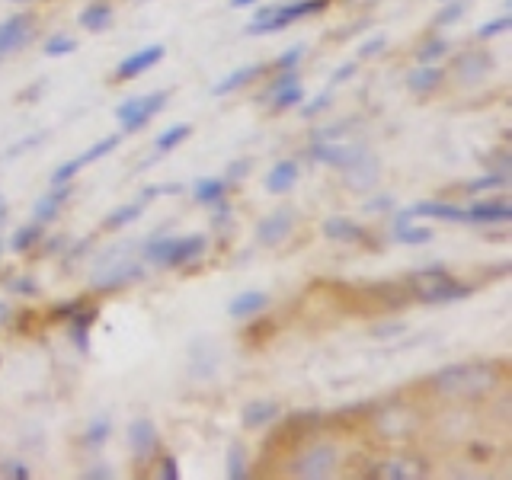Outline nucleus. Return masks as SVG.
Here are the masks:
<instances>
[{
	"label": "nucleus",
	"mask_w": 512,
	"mask_h": 480,
	"mask_svg": "<svg viewBox=\"0 0 512 480\" xmlns=\"http://www.w3.org/2000/svg\"><path fill=\"white\" fill-rule=\"evenodd\" d=\"M429 391L442 400H480L500 388V372L493 365H448L429 381Z\"/></svg>",
	"instance_id": "obj_1"
},
{
	"label": "nucleus",
	"mask_w": 512,
	"mask_h": 480,
	"mask_svg": "<svg viewBox=\"0 0 512 480\" xmlns=\"http://www.w3.org/2000/svg\"><path fill=\"white\" fill-rule=\"evenodd\" d=\"M298 61H301V45L288 48L285 55L276 58V71H295V68H298Z\"/></svg>",
	"instance_id": "obj_45"
},
{
	"label": "nucleus",
	"mask_w": 512,
	"mask_h": 480,
	"mask_svg": "<svg viewBox=\"0 0 512 480\" xmlns=\"http://www.w3.org/2000/svg\"><path fill=\"white\" fill-rule=\"evenodd\" d=\"M452 68H455V77L461 80V84H480V80L490 74L493 58L487 52H464V55H458V61L452 64Z\"/></svg>",
	"instance_id": "obj_13"
},
{
	"label": "nucleus",
	"mask_w": 512,
	"mask_h": 480,
	"mask_svg": "<svg viewBox=\"0 0 512 480\" xmlns=\"http://www.w3.org/2000/svg\"><path fill=\"white\" fill-rule=\"evenodd\" d=\"M80 308H87V301L84 298H71V301H61L52 308V317L55 320H71Z\"/></svg>",
	"instance_id": "obj_41"
},
{
	"label": "nucleus",
	"mask_w": 512,
	"mask_h": 480,
	"mask_svg": "<svg viewBox=\"0 0 512 480\" xmlns=\"http://www.w3.org/2000/svg\"><path fill=\"white\" fill-rule=\"evenodd\" d=\"M442 68H436V64H416V68L407 74V87L413 93H432V90H439L442 87Z\"/></svg>",
	"instance_id": "obj_20"
},
{
	"label": "nucleus",
	"mask_w": 512,
	"mask_h": 480,
	"mask_svg": "<svg viewBox=\"0 0 512 480\" xmlns=\"http://www.w3.org/2000/svg\"><path fill=\"white\" fill-rule=\"evenodd\" d=\"M448 39L442 36H429L420 48H416V64H432V61H442L448 55Z\"/></svg>",
	"instance_id": "obj_29"
},
{
	"label": "nucleus",
	"mask_w": 512,
	"mask_h": 480,
	"mask_svg": "<svg viewBox=\"0 0 512 480\" xmlns=\"http://www.w3.org/2000/svg\"><path fill=\"white\" fill-rule=\"evenodd\" d=\"M80 170H84V167L77 164V157H74V160H64V164H61L58 170H52V183H71Z\"/></svg>",
	"instance_id": "obj_42"
},
{
	"label": "nucleus",
	"mask_w": 512,
	"mask_h": 480,
	"mask_svg": "<svg viewBox=\"0 0 512 480\" xmlns=\"http://www.w3.org/2000/svg\"><path fill=\"white\" fill-rule=\"evenodd\" d=\"M160 477L164 480H180V468H176V458H160Z\"/></svg>",
	"instance_id": "obj_48"
},
{
	"label": "nucleus",
	"mask_w": 512,
	"mask_h": 480,
	"mask_svg": "<svg viewBox=\"0 0 512 480\" xmlns=\"http://www.w3.org/2000/svg\"><path fill=\"white\" fill-rule=\"evenodd\" d=\"M464 10H468V4H464V0H445V7L436 13V26H452V23H458L461 16H464Z\"/></svg>",
	"instance_id": "obj_38"
},
{
	"label": "nucleus",
	"mask_w": 512,
	"mask_h": 480,
	"mask_svg": "<svg viewBox=\"0 0 512 480\" xmlns=\"http://www.w3.org/2000/svg\"><path fill=\"white\" fill-rule=\"evenodd\" d=\"M324 237L327 240H340V244H359V240H365V228H359L356 221H349V218H327L324 221Z\"/></svg>",
	"instance_id": "obj_19"
},
{
	"label": "nucleus",
	"mask_w": 512,
	"mask_h": 480,
	"mask_svg": "<svg viewBox=\"0 0 512 480\" xmlns=\"http://www.w3.org/2000/svg\"><path fill=\"white\" fill-rule=\"evenodd\" d=\"M288 84H298V74H295V71H282V74L269 84V93H272V90H282V87H288Z\"/></svg>",
	"instance_id": "obj_50"
},
{
	"label": "nucleus",
	"mask_w": 512,
	"mask_h": 480,
	"mask_svg": "<svg viewBox=\"0 0 512 480\" xmlns=\"http://www.w3.org/2000/svg\"><path fill=\"white\" fill-rule=\"evenodd\" d=\"M84 477H87V480H100V477H103V480H109V477H112V471L106 468V464H100V468H90V471H84Z\"/></svg>",
	"instance_id": "obj_53"
},
{
	"label": "nucleus",
	"mask_w": 512,
	"mask_h": 480,
	"mask_svg": "<svg viewBox=\"0 0 512 480\" xmlns=\"http://www.w3.org/2000/svg\"><path fill=\"white\" fill-rule=\"evenodd\" d=\"M228 477L231 480H247L250 477V464H247L244 445H231V452H228Z\"/></svg>",
	"instance_id": "obj_35"
},
{
	"label": "nucleus",
	"mask_w": 512,
	"mask_h": 480,
	"mask_svg": "<svg viewBox=\"0 0 512 480\" xmlns=\"http://www.w3.org/2000/svg\"><path fill=\"white\" fill-rule=\"evenodd\" d=\"M400 330H404L400 324H394V327H375V336H391V333H400Z\"/></svg>",
	"instance_id": "obj_55"
},
{
	"label": "nucleus",
	"mask_w": 512,
	"mask_h": 480,
	"mask_svg": "<svg viewBox=\"0 0 512 480\" xmlns=\"http://www.w3.org/2000/svg\"><path fill=\"white\" fill-rule=\"evenodd\" d=\"M189 135H192V125H186V122L170 125L167 132H160V135L154 138V148H157L160 154H167V151H173V148H180V144H183Z\"/></svg>",
	"instance_id": "obj_26"
},
{
	"label": "nucleus",
	"mask_w": 512,
	"mask_h": 480,
	"mask_svg": "<svg viewBox=\"0 0 512 480\" xmlns=\"http://www.w3.org/2000/svg\"><path fill=\"white\" fill-rule=\"evenodd\" d=\"M384 48H388V36H372V39H365V42L359 45V61H365V58H372V55L384 52Z\"/></svg>",
	"instance_id": "obj_44"
},
{
	"label": "nucleus",
	"mask_w": 512,
	"mask_h": 480,
	"mask_svg": "<svg viewBox=\"0 0 512 480\" xmlns=\"http://www.w3.org/2000/svg\"><path fill=\"white\" fill-rule=\"evenodd\" d=\"M413 218H416L413 208H407V212H397V218H394V234H397V231H404L407 224H413Z\"/></svg>",
	"instance_id": "obj_51"
},
{
	"label": "nucleus",
	"mask_w": 512,
	"mask_h": 480,
	"mask_svg": "<svg viewBox=\"0 0 512 480\" xmlns=\"http://www.w3.org/2000/svg\"><path fill=\"white\" fill-rule=\"evenodd\" d=\"M471 458L487 461V458H490V448H484V442H474V445H471Z\"/></svg>",
	"instance_id": "obj_54"
},
{
	"label": "nucleus",
	"mask_w": 512,
	"mask_h": 480,
	"mask_svg": "<svg viewBox=\"0 0 512 480\" xmlns=\"http://www.w3.org/2000/svg\"><path fill=\"white\" fill-rule=\"evenodd\" d=\"M119 141H122L119 135H109V138H103V141H96L93 148H87L84 154L77 157V164H80V167H87V164H93V160H100V157L112 154V151L119 148Z\"/></svg>",
	"instance_id": "obj_33"
},
{
	"label": "nucleus",
	"mask_w": 512,
	"mask_h": 480,
	"mask_svg": "<svg viewBox=\"0 0 512 480\" xmlns=\"http://www.w3.org/2000/svg\"><path fill=\"white\" fill-rule=\"evenodd\" d=\"M228 176H231V183L240 180V176H247V160H234V167H228Z\"/></svg>",
	"instance_id": "obj_52"
},
{
	"label": "nucleus",
	"mask_w": 512,
	"mask_h": 480,
	"mask_svg": "<svg viewBox=\"0 0 512 480\" xmlns=\"http://www.w3.org/2000/svg\"><path fill=\"white\" fill-rule=\"evenodd\" d=\"M407 288H410V295L423 304H452V301H461L474 292L471 285L458 282L452 272L442 266H429V269L413 272L407 279Z\"/></svg>",
	"instance_id": "obj_2"
},
{
	"label": "nucleus",
	"mask_w": 512,
	"mask_h": 480,
	"mask_svg": "<svg viewBox=\"0 0 512 480\" xmlns=\"http://www.w3.org/2000/svg\"><path fill=\"white\" fill-rule=\"evenodd\" d=\"M420 474H423V464L400 458V461H384V464H378V474L375 477H384V480H410V477H420Z\"/></svg>",
	"instance_id": "obj_24"
},
{
	"label": "nucleus",
	"mask_w": 512,
	"mask_h": 480,
	"mask_svg": "<svg viewBox=\"0 0 512 480\" xmlns=\"http://www.w3.org/2000/svg\"><path fill=\"white\" fill-rule=\"evenodd\" d=\"M10 292H16V295H39V285H36V279H13L10 282Z\"/></svg>",
	"instance_id": "obj_47"
},
{
	"label": "nucleus",
	"mask_w": 512,
	"mask_h": 480,
	"mask_svg": "<svg viewBox=\"0 0 512 480\" xmlns=\"http://www.w3.org/2000/svg\"><path fill=\"white\" fill-rule=\"evenodd\" d=\"M359 64H362V61L356 58V61L343 64V68H336V71H333V77H330V87H340L343 80H349L352 74H359Z\"/></svg>",
	"instance_id": "obj_46"
},
{
	"label": "nucleus",
	"mask_w": 512,
	"mask_h": 480,
	"mask_svg": "<svg viewBox=\"0 0 512 480\" xmlns=\"http://www.w3.org/2000/svg\"><path fill=\"white\" fill-rule=\"evenodd\" d=\"M272 420H279V404L276 400H250L240 413V423L244 429H260V426H269Z\"/></svg>",
	"instance_id": "obj_16"
},
{
	"label": "nucleus",
	"mask_w": 512,
	"mask_h": 480,
	"mask_svg": "<svg viewBox=\"0 0 512 480\" xmlns=\"http://www.w3.org/2000/svg\"><path fill=\"white\" fill-rule=\"evenodd\" d=\"M231 183L228 180H199L192 186V199L202 202V205H218L224 196H228Z\"/></svg>",
	"instance_id": "obj_25"
},
{
	"label": "nucleus",
	"mask_w": 512,
	"mask_h": 480,
	"mask_svg": "<svg viewBox=\"0 0 512 480\" xmlns=\"http://www.w3.org/2000/svg\"><path fill=\"white\" fill-rule=\"evenodd\" d=\"M388 205H391V199H388V196H381V199H375L368 208H388Z\"/></svg>",
	"instance_id": "obj_56"
},
{
	"label": "nucleus",
	"mask_w": 512,
	"mask_h": 480,
	"mask_svg": "<svg viewBox=\"0 0 512 480\" xmlns=\"http://www.w3.org/2000/svg\"><path fill=\"white\" fill-rule=\"evenodd\" d=\"M167 100H170V90H157V93H148V96H132V100H125L116 109V119L122 125V132H128V135L141 132V128L167 106Z\"/></svg>",
	"instance_id": "obj_5"
},
{
	"label": "nucleus",
	"mask_w": 512,
	"mask_h": 480,
	"mask_svg": "<svg viewBox=\"0 0 512 480\" xmlns=\"http://www.w3.org/2000/svg\"><path fill=\"white\" fill-rule=\"evenodd\" d=\"M362 151H365L362 144H333V141H327V138H320V141H314L311 148H308V157L317 160V164H327V167L343 170V167H349L352 160H356Z\"/></svg>",
	"instance_id": "obj_7"
},
{
	"label": "nucleus",
	"mask_w": 512,
	"mask_h": 480,
	"mask_svg": "<svg viewBox=\"0 0 512 480\" xmlns=\"http://www.w3.org/2000/svg\"><path fill=\"white\" fill-rule=\"evenodd\" d=\"M295 228V215L288 212V208H279V212L266 215L260 224H256V240H260L263 247H279L282 240H288Z\"/></svg>",
	"instance_id": "obj_9"
},
{
	"label": "nucleus",
	"mask_w": 512,
	"mask_h": 480,
	"mask_svg": "<svg viewBox=\"0 0 512 480\" xmlns=\"http://www.w3.org/2000/svg\"><path fill=\"white\" fill-rule=\"evenodd\" d=\"M144 279V266L135 260H116V250L106 253V260H100V266L93 269L90 285L96 292H119V288L141 282Z\"/></svg>",
	"instance_id": "obj_3"
},
{
	"label": "nucleus",
	"mask_w": 512,
	"mask_h": 480,
	"mask_svg": "<svg viewBox=\"0 0 512 480\" xmlns=\"http://www.w3.org/2000/svg\"><path fill=\"white\" fill-rule=\"evenodd\" d=\"M490 160H496V164H490L496 173H506V176H512V167H509V164H512V157H509L506 151H500V154H490Z\"/></svg>",
	"instance_id": "obj_49"
},
{
	"label": "nucleus",
	"mask_w": 512,
	"mask_h": 480,
	"mask_svg": "<svg viewBox=\"0 0 512 480\" xmlns=\"http://www.w3.org/2000/svg\"><path fill=\"white\" fill-rule=\"evenodd\" d=\"M7 320V304H0V324Z\"/></svg>",
	"instance_id": "obj_59"
},
{
	"label": "nucleus",
	"mask_w": 512,
	"mask_h": 480,
	"mask_svg": "<svg viewBox=\"0 0 512 480\" xmlns=\"http://www.w3.org/2000/svg\"><path fill=\"white\" fill-rule=\"evenodd\" d=\"M32 29H36V16L32 13H16L10 20L0 23V58H7L10 52H20L32 39Z\"/></svg>",
	"instance_id": "obj_6"
},
{
	"label": "nucleus",
	"mask_w": 512,
	"mask_h": 480,
	"mask_svg": "<svg viewBox=\"0 0 512 480\" xmlns=\"http://www.w3.org/2000/svg\"><path fill=\"white\" fill-rule=\"evenodd\" d=\"M160 445V436H157V426L148 416H138V420L128 423V448H132V455L138 464H144L148 458H154Z\"/></svg>",
	"instance_id": "obj_8"
},
{
	"label": "nucleus",
	"mask_w": 512,
	"mask_h": 480,
	"mask_svg": "<svg viewBox=\"0 0 512 480\" xmlns=\"http://www.w3.org/2000/svg\"><path fill=\"white\" fill-rule=\"evenodd\" d=\"M42 240V224L39 221H32V224H23V228H16L13 231V237H10V247L16 250V253H26V250H32Z\"/></svg>",
	"instance_id": "obj_28"
},
{
	"label": "nucleus",
	"mask_w": 512,
	"mask_h": 480,
	"mask_svg": "<svg viewBox=\"0 0 512 480\" xmlns=\"http://www.w3.org/2000/svg\"><path fill=\"white\" fill-rule=\"evenodd\" d=\"M231 4H234V7H253L256 0H231Z\"/></svg>",
	"instance_id": "obj_58"
},
{
	"label": "nucleus",
	"mask_w": 512,
	"mask_h": 480,
	"mask_svg": "<svg viewBox=\"0 0 512 480\" xmlns=\"http://www.w3.org/2000/svg\"><path fill=\"white\" fill-rule=\"evenodd\" d=\"M0 477H10V480H29L32 471L26 468L23 461H4L0 464Z\"/></svg>",
	"instance_id": "obj_43"
},
{
	"label": "nucleus",
	"mask_w": 512,
	"mask_h": 480,
	"mask_svg": "<svg viewBox=\"0 0 512 480\" xmlns=\"http://www.w3.org/2000/svg\"><path fill=\"white\" fill-rule=\"evenodd\" d=\"M336 461H340L336 458V445L314 442V445L304 448V452L295 455V461L288 464V474L301 477V480H324V477H333Z\"/></svg>",
	"instance_id": "obj_4"
},
{
	"label": "nucleus",
	"mask_w": 512,
	"mask_h": 480,
	"mask_svg": "<svg viewBox=\"0 0 512 480\" xmlns=\"http://www.w3.org/2000/svg\"><path fill=\"white\" fill-rule=\"evenodd\" d=\"M71 183H52V192H45V196L36 202V208H32V215H36L39 224H48V221H55L58 212H61V205L71 199Z\"/></svg>",
	"instance_id": "obj_14"
},
{
	"label": "nucleus",
	"mask_w": 512,
	"mask_h": 480,
	"mask_svg": "<svg viewBox=\"0 0 512 480\" xmlns=\"http://www.w3.org/2000/svg\"><path fill=\"white\" fill-rule=\"evenodd\" d=\"M109 432H112V420L109 416H96V420H90L87 432H84V448H100L106 439H109Z\"/></svg>",
	"instance_id": "obj_32"
},
{
	"label": "nucleus",
	"mask_w": 512,
	"mask_h": 480,
	"mask_svg": "<svg viewBox=\"0 0 512 480\" xmlns=\"http://www.w3.org/2000/svg\"><path fill=\"white\" fill-rule=\"evenodd\" d=\"M93 320H96V311L93 308H80L71 317V340H74V346L80 352L90 349V327H93Z\"/></svg>",
	"instance_id": "obj_23"
},
{
	"label": "nucleus",
	"mask_w": 512,
	"mask_h": 480,
	"mask_svg": "<svg viewBox=\"0 0 512 480\" xmlns=\"http://www.w3.org/2000/svg\"><path fill=\"white\" fill-rule=\"evenodd\" d=\"M141 202H132V205H119L116 212H112L106 221H103V228L106 231H119V228H125V224H132V221H138L141 218Z\"/></svg>",
	"instance_id": "obj_31"
},
{
	"label": "nucleus",
	"mask_w": 512,
	"mask_h": 480,
	"mask_svg": "<svg viewBox=\"0 0 512 480\" xmlns=\"http://www.w3.org/2000/svg\"><path fill=\"white\" fill-rule=\"evenodd\" d=\"M208 247V240L202 234H189V237H176L173 240V253H170V269L173 266H189V263H196L199 256L205 253Z\"/></svg>",
	"instance_id": "obj_15"
},
{
	"label": "nucleus",
	"mask_w": 512,
	"mask_h": 480,
	"mask_svg": "<svg viewBox=\"0 0 512 480\" xmlns=\"http://www.w3.org/2000/svg\"><path fill=\"white\" fill-rule=\"evenodd\" d=\"M45 55H52V58H64V55H74L77 52V39L74 36H64V32H58V36L52 39H45Z\"/></svg>",
	"instance_id": "obj_36"
},
{
	"label": "nucleus",
	"mask_w": 512,
	"mask_h": 480,
	"mask_svg": "<svg viewBox=\"0 0 512 480\" xmlns=\"http://www.w3.org/2000/svg\"><path fill=\"white\" fill-rule=\"evenodd\" d=\"M0 253H4V244H0Z\"/></svg>",
	"instance_id": "obj_60"
},
{
	"label": "nucleus",
	"mask_w": 512,
	"mask_h": 480,
	"mask_svg": "<svg viewBox=\"0 0 512 480\" xmlns=\"http://www.w3.org/2000/svg\"><path fill=\"white\" fill-rule=\"evenodd\" d=\"M4 218H7V202H4V196H0V224H4Z\"/></svg>",
	"instance_id": "obj_57"
},
{
	"label": "nucleus",
	"mask_w": 512,
	"mask_h": 480,
	"mask_svg": "<svg viewBox=\"0 0 512 480\" xmlns=\"http://www.w3.org/2000/svg\"><path fill=\"white\" fill-rule=\"evenodd\" d=\"M464 215H468L471 224H484V228H493V224H509V221H512V202H509V199L477 202V205L468 208Z\"/></svg>",
	"instance_id": "obj_12"
},
{
	"label": "nucleus",
	"mask_w": 512,
	"mask_h": 480,
	"mask_svg": "<svg viewBox=\"0 0 512 480\" xmlns=\"http://www.w3.org/2000/svg\"><path fill=\"white\" fill-rule=\"evenodd\" d=\"M397 240H404V244H429L432 231L429 228H416V224H407L404 231H397Z\"/></svg>",
	"instance_id": "obj_40"
},
{
	"label": "nucleus",
	"mask_w": 512,
	"mask_h": 480,
	"mask_svg": "<svg viewBox=\"0 0 512 480\" xmlns=\"http://www.w3.org/2000/svg\"><path fill=\"white\" fill-rule=\"evenodd\" d=\"M512 29V16L503 13V16H496V20H487V23H480L477 32H474V39L480 42H487V39H496V36H503V32Z\"/></svg>",
	"instance_id": "obj_34"
},
{
	"label": "nucleus",
	"mask_w": 512,
	"mask_h": 480,
	"mask_svg": "<svg viewBox=\"0 0 512 480\" xmlns=\"http://www.w3.org/2000/svg\"><path fill=\"white\" fill-rule=\"evenodd\" d=\"M164 55H167V48H164V45H148V48H138L135 55H128L125 61H119V68H116V80H135V77H141L144 71L157 68V64L164 61Z\"/></svg>",
	"instance_id": "obj_10"
},
{
	"label": "nucleus",
	"mask_w": 512,
	"mask_h": 480,
	"mask_svg": "<svg viewBox=\"0 0 512 480\" xmlns=\"http://www.w3.org/2000/svg\"><path fill=\"white\" fill-rule=\"evenodd\" d=\"M266 74V64H247V68H237V71H231L224 80H218V87L212 90L215 96H228V93H234V90H240V87H247V84H253L256 77H263Z\"/></svg>",
	"instance_id": "obj_21"
},
{
	"label": "nucleus",
	"mask_w": 512,
	"mask_h": 480,
	"mask_svg": "<svg viewBox=\"0 0 512 480\" xmlns=\"http://www.w3.org/2000/svg\"><path fill=\"white\" fill-rule=\"evenodd\" d=\"M416 215L423 218H436V221H452V224H461L468 221V215H464V208L452 205V202H420L413 208Z\"/></svg>",
	"instance_id": "obj_22"
},
{
	"label": "nucleus",
	"mask_w": 512,
	"mask_h": 480,
	"mask_svg": "<svg viewBox=\"0 0 512 480\" xmlns=\"http://www.w3.org/2000/svg\"><path fill=\"white\" fill-rule=\"evenodd\" d=\"M509 183V176L506 173H496L490 170L487 176H477V180H471L468 186H464V192H471V196H477V192H487V189H500Z\"/></svg>",
	"instance_id": "obj_37"
},
{
	"label": "nucleus",
	"mask_w": 512,
	"mask_h": 480,
	"mask_svg": "<svg viewBox=\"0 0 512 480\" xmlns=\"http://www.w3.org/2000/svg\"><path fill=\"white\" fill-rule=\"evenodd\" d=\"M333 90L336 87H324V90H320L317 96H314V100H308V103H304V112H301V116H317V112H324L330 103H333Z\"/></svg>",
	"instance_id": "obj_39"
},
{
	"label": "nucleus",
	"mask_w": 512,
	"mask_h": 480,
	"mask_svg": "<svg viewBox=\"0 0 512 480\" xmlns=\"http://www.w3.org/2000/svg\"><path fill=\"white\" fill-rule=\"evenodd\" d=\"M269 308V295L266 292H240L237 298H231L228 304V314L237 317V320H247V317H256Z\"/></svg>",
	"instance_id": "obj_17"
},
{
	"label": "nucleus",
	"mask_w": 512,
	"mask_h": 480,
	"mask_svg": "<svg viewBox=\"0 0 512 480\" xmlns=\"http://www.w3.org/2000/svg\"><path fill=\"white\" fill-rule=\"evenodd\" d=\"M298 173L301 170H298L295 160H279V164L266 173V189L272 192V196H282V192H288L298 183Z\"/></svg>",
	"instance_id": "obj_18"
},
{
	"label": "nucleus",
	"mask_w": 512,
	"mask_h": 480,
	"mask_svg": "<svg viewBox=\"0 0 512 480\" xmlns=\"http://www.w3.org/2000/svg\"><path fill=\"white\" fill-rule=\"evenodd\" d=\"M266 96H269L272 109H276V112H285V109H292V106H298V103L304 100V87H298V84H288V87H282V90H272V93H266Z\"/></svg>",
	"instance_id": "obj_30"
},
{
	"label": "nucleus",
	"mask_w": 512,
	"mask_h": 480,
	"mask_svg": "<svg viewBox=\"0 0 512 480\" xmlns=\"http://www.w3.org/2000/svg\"><path fill=\"white\" fill-rule=\"evenodd\" d=\"M112 23V7L109 4H90L84 13H80V26L90 32H103Z\"/></svg>",
	"instance_id": "obj_27"
},
{
	"label": "nucleus",
	"mask_w": 512,
	"mask_h": 480,
	"mask_svg": "<svg viewBox=\"0 0 512 480\" xmlns=\"http://www.w3.org/2000/svg\"><path fill=\"white\" fill-rule=\"evenodd\" d=\"M378 173H381L378 160L368 151H362L349 167H343V180L349 189H372L378 183Z\"/></svg>",
	"instance_id": "obj_11"
}]
</instances>
